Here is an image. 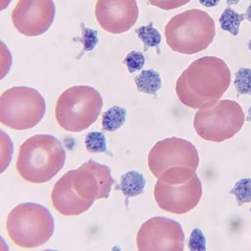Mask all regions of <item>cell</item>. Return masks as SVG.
<instances>
[{
  "instance_id": "cell-1",
  "label": "cell",
  "mask_w": 251,
  "mask_h": 251,
  "mask_svg": "<svg viewBox=\"0 0 251 251\" xmlns=\"http://www.w3.org/2000/svg\"><path fill=\"white\" fill-rule=\"evenodd\" d=\"M113 183L109 168L89 160L68 171L55 183L51 203L60 214L78 216L87 212L94 201L107 199Z\"/></svg>"
},
{
  "instance_id": "cell-23",
  "label": "cell",
  "mask_w": 251,
  "mask_h": 251,
  "mask_svg": "<svg viewBox=\"0 0 251 251\" xmlns=\"http://www.w3.org/2000/svg\"><path fill=\"white\" fill-rule=\"evenodd\" d=\"M189 250L193 251H204L206 248V237L201 229L195 228L192 231L188 241Z\"/></svg>"
},
{
  "instance_id": "cell-6",
  "label": "cell",
  "mask_w": 251,
  "mask_h": 251,
  "mask_svg": "<svg viewBox=\"0 0 251 251\" xmlns=\"http://www.w3.org/2000/svg\"><path fill=\"white\" fill-rule=\"evenodd\" d=\"M6 228L11 241L22 248H37L50 241L55 230L52 215L34 202L18 205L8 213Z\"/></svg>"
},
{
  "instance_id": "cell-12",
  "label": "cell",
  "mask_w": 251,
  "mask_h": 251,
  "mask_svg": "<svg viewBox=\"0 0 251 251\" xmlns=\"http://www.w3.org/2000/svg\"><path fill=\"white\" fill-rule=\"evenodd\" d=\"M55 16L53 0H19L11 14L13 26L26 37H37L50 28Z\"/></svg>"
},
{
  "instance_id": "cell-7",
  "label": "cell",
  "mask_w": 251,
  "mask_h": 251,
  "mask_svg": "<svg viewBox=\"0 0 251 251\" xmlns=\"http://www.w3.org/2000/svg\"><path fill=\"white\" fill-rule=\"evenodd\" d=\"M100 92L88 85L66 89L58 98L55 115L58 125L66 131L79 132L97 121L102 108Z\"/></svg>"
},
{
  "instance_id": "cell-26",
  "label": "cell",
  "mask_w": 251,
  "mask_h": 251,
  "mask_svg": "<svg viewBox=\"0 0 251 251\" xmlns=\"http://www.w3.org/2000/svg\"><path fill=\"white\" fill-rule=\"evenodd\" d=\"M246 19L251 24V3L249 5L246 13Z\"/></svg>"
},
{
  "instance_id": "cell-17",
  "label": "cell",
  "mask_w": 251,
  "mask_h": 251,
  "mask_svg": "<svg viewBox=\"0 0 251 251\" xmlns=\"http://www.w3.org/2000/svg\"><path fill=\"white\" fill-rule=\"evenodd\" d=\"M246 16L238 13L233 8H228L223 11L220 17L219 24L221 28L228 31L232 36H237L240 31V26L245 20Z\"/></svg>"
},
{
  "instance_id": "cell-25",
  "label": "cell",
  "mask_w": 251,
  "mask_h": 251,
  "mask_svg": "<svg viewBox=\"0 0 251 251\" xmlns=\"http://www.w3.org/2000/svg\"><path fill=\"white\" fill-rule=\"evenodd\" d=\"M220 0H199V3H201V5L207 8H212L217 6L219 3Z\"/></svg>"
},
{
  "instance_id": "cell-13",
  "label": "cell",
  "mask_w": 251,
  "mask_h": 251,
  "mask_svg": "<svg viewBox=\"0 0 251 251\" xmlns=\"http://www.w3.org/2000/svg\"><path fill=\"white\" fill-rule=\"evenodd\" d=\"M138 16L136 0H98L95 5L98 24L112 34L128 31L136 24Z\"/></svg>"
},
{
  "instance_id": "cell-20",
  "label": "cell",
  "mask_w": 251,
  "mask_h": 251,
  "mask_svg": "<svg viewBox=\"0 0 251 251\" xmlns=\"http://www.w3.org/2000/svg\"><path fill=\"white\" fill-rule=\"evenodd\" d=\"M85 147L89 153H104L107 151V142L104 135L100 131L89 132L85 137Z\"/></svg>"
},
{
  "instance_id": "cell-27",
  "label": "cell",
  "mask_w": 251,
  "mask_h": 251,
  "mask_svg": "<svg viewBox=\"0 0 251 251\" xmlns=\"http://www.w3.org/2000/svg\"><path fill=\"white\" fill-rule=\"evenodd\" d=\"M241 0H226V3L228 5H235L237 3H240Z\"/></svg>"
},
{
  "instance_id": "cell-15",
  "label": "cell",
  "mask_w": 251,
  "mask_h": 251,
  "mask_svg": "<svg viewBox=\"0 0 251 251\" xmlns=\"http://www.w3.org/2000/svg\"><path fill=\"white\" fill-rule=\"evenodd\" d=\"M138 91L144 94H156L162 85L160 74L154 70L143 71L134 78Z\"/></svg>"
},
{
  "instance_id": "cell-21",
  "label": "cell",
  "mask_w": 251,
  "mask_h": 251,
  "mask_svg": "<svg viewBox=\"0 0 251 251\" xmlns=\"http://www.w3.org/2000/svg\"><path fill=\"white\" fill-rule=\"evenodd\" d=\"M234 85L239 94L251 95V69H239L235 73Z\"/></svg>"
},
{
  "instance_id": "cell-18",
  "label": "cell",
  "mask_w": 251,
  "mask_h": 251,
  "mask_svg": "<svg viewBox=\"0 0 251 251\" xmlns=\"http://www.w3.org/2000/svg\"><path fill=\"white\" fill-rule=\"evenodd\" d=\"M136 32L141 42H143L146 50L150 47H158L161 42V35L156 28H154L152 24L141 26L136 30Z\"/></svg>"
},
{
  "instance_id": "cell-14",
  "label": "cell",
  "mask_w": 251,
  "mask_h": 251,
  "mask_svg": "<svg viewBox=\"0 0 251 251\" xmlns=\"http://www.w3.org/2000/svg\"><path fill=\"white\" fill-rule=\"evenodd\" d=\"M144 176L137 171H129L121 177L120 190L126 198L138 196L146 187Z\"/></svg>"
},
{
  "instance_id": "cell-8",
  "label": "cell",
  "mask_w": 251,
  "mask_h": 251,
  "mask_svg": "<svg viewBox=\"0 0 251 251\" xmlns=\"http://www.w3.org/2000/svg\"><path fill=\"white\" fill-rule=\"evenodd\" d=\"M46 113L42 94L30 87L16 86L0 97V121L8 128L24 131L33 128Z\"/></svg>"
},
{
  "instance_id": "cell-29",
  "label": "cell",
  "mask_w": 251,
  "mask_h": 251,
  "mask_svg": "<svg viewBox=\"0 0 251 251\" xmlns=\"http://www.w3.org/2000/svg\"><path fill=\"white\" fill-rule=\"evenodd\" d=\"M247 47H248L249 50H251V38L250 41H249L248 44H247Z\"/></svg>"
},
{
  "instance_id": "cell-11",
  "label": "cell",
  "mask_w": 251,
  "mask_h": 251,
  "mask_svg": "<svg viewBox=\"0 0 251 251\" xmlns=\"http://www.w3.org/2000/svg\"><path fill=\"white\" fill-rule=\"evenodd\" d=\"M184 233L180 224L166 217H154L141 225L136 235L140 251H182Z\"/></svg>"
},
{
  "instance_id": "cell-5",
  "label": "cell",
  "mask_w": 251,
  "mask_h": 251,
  "mask_svg": "<svg viewBox=\"0 0 251 251\" xmlns=\"http://www.w3.org/2000/svg\"><path fill=\"white\" fill-rule=\"evenodd\" d=\"M165 35L171 50L183 55H194L212 44L216 25L207 12L195 8L173 17L165 26Z\"/></svg>"
},
{
  "instance_id": "cell-10",
  "label": "cell",
  "mask_w": 251,
  "mask_h": 251,
  "mask_svg": "<svg viewBox=\"0 0 251 251\" xmlns=\"http://www.w3.org/2000/svg\"><path fill=\"white\" fill-rule=\"evenodd\" d=\"M199 165V152L195 146L176 136L158 141L148 155L150 170L157 178L170 168L186 167L196 171Z\"/></svg>"
},
{
  "instance_id": "cell-9",
  "label": "cell",
  "mask_w": 251,
  "mask_h": 251,
  "mask_svg": "<svg viewBox=\"0 0 251 251\" xmlns=\"http://www.w3.org/2000/svg\"><path fill=\"white\" fill-rule=\"evenodd\" d=\"M241 105L232 100H221L202 107L194 117L197 134L205 141L222 142L238 133L245 123Z\"/></svg>"
},
{
  "instance_id": "cell-19",
  "label": "cell",
  "mask_w": 251,
  "mask_h": 251,
  "mask_svg": "<svg viewBox=\"0 0 251 251\" xmlns=\"http://www.w3.org/2000/svg\"><path fill=\"white\" fill-rule=\"evenodd\" d=\"M230 194L235 197L239 206L251 202V178H241L237 181Z\"/></svg>"
},
{
  "instance_id": "cell-16",
  "label": "cell",
  "mask_w": 251,
  "mask_h": 251,
  "mask_svg": "<svg viewBox=\"0 0 251 251\" xmlns=\"http://www.w3.org/2000/svg\"><path fill=\"white\" fill-rule=\"evenodd\" d=\"M126 118V110L125 108L118 106L110 107L102 115V128L107 131H116L123 126Z\"/></svg>"
},
{
  "instance_id": "cell-3",
  "label": "cell",
  "mask_w": 251,
  "mask_h": 251,
  "mask_svg": "<svg viewBox=\"0 0 251 251\" xmlns=\"http://www.w3.org/2000/svg\"><path fill=\"white\" fill-rule=\"evenodd\" d=\"M66 157L59 139L51 135H36L24 141L19 148L16 169L26 182L47 183L62 170Z\"/></svg>"
},
{
  "instance_id": "cell-2",
  "label": "cell",
  "mask_w": 251,
  "mask_h": 251,
  "mask_svg": "<svg viewBox=\"0 0 251 251\" xmlns=\"http://www.w3.org/2000/svg\"><path fill=\"white\" fill-rule=\"evenodd\" d=\"M231 79L227 64L217 56H203L192 62L176 82V94L183 104L200 109L218 102Z\"/></svg>"
},
{
  "instance_id": "cell-28",
  "label": "cell",
  "mask_w": 251,
  "mask_h": 251,
  "mask_svg": "<svg viewBox=\"0 0 251 251\" xmlns=\"http://www.w3.org/2000/svg\"><path fill=\"white\" fill-rule=\"evenodd\" d=\"M247 120L251 123V107L248 110V117H247Z\"/></svg>"
},
{
  "instance_id": "cell-24",
  "label": "cell",
  "mask_w": 251,
  "mask_h": 251,
  "mask_svg": "<svg viewBox=\"0 0 251 251\" xmlns=\"http://www.w3.org/2000/svg\"><path fill=\"white\" fill-rule=\"evenodd\" d=\"M191 0H147L151 5L163 10H172L185 5Z\"/></svg>"
},
{
  "instance_id": "cell-22",
  "label": "cell",
  "mask_w": 251,
  "mask_h": 251,
  "mask_svg": "<svg viewBox=\"0 0 251 251\" xmlns=\"http://www.w3.org/2000/svg\"><path fill=\"white\" fill-rule=\"evenodd\" d=\"M145 62H146V58L144 55L136 50H132L128 53V55L126 56L123 61L130 73H134L136 71L141 70L144 66Z\"/></svg>"
},
{
  "instance_id": "cell-4",
  "label": "cell",
  "mask_w": 251,
  "mask_h": 251,
  "mask_svg": "<svg viewBox=\"0 0 251 251\" xmlns=\"http://www.w3.org/2000/svg\"><path fill=\"white\" fill-rule=\"evenodd\" d=\"M202 195L201 180L196 171L173 167L158 178L154 200L160 209L173 214H185L199 205Z\"/></svg>"
}]
</instances>
